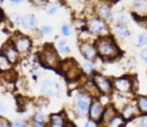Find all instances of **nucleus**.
Returning <instances> with one entry per match:
<instances>
[{
  "mask_svg": "<svg viewBox=\"0 0 147 127\" xmlns=\"http://www.w3.org/2000/svg\"><path fill=\"white\" fill-rule=\"evenodd\" d=\"M117 112H119V109L116 108L115 105L109 101V103L105 104V107H104V111H102V113H101V118H100V120H98V126L100 127L104 126V124H105L108 120H111Z\"/></svg>",
  "mask_w": 147,
  "mask_h": 127,
  "instance_id": "6ab92c4d",
  "label": "nucleus"
},
{
  "mask_svg": "<svg viewBox=\"0 0 147 127\" xmlns=\"http://www.w3.org/2000/svg\"><path fill=\"white\" fill-rule=\"evenodd\" d=\"M81 70H82V74L86 76V77H92L94 73L97 72L96 70V63L89 62V61H84L81 63Z\"/></svg>",
  "mask_w": 147,
  "mask_h": 127,
  "instance_id": "393cba45",
  "label": "nucleus"
},
{
  "mask_svg": "<svg viewBox=\"0 0 147 127\" xmlns=\"http://www.w3.org/2000/svg\"><path fill=\"white\" fill-rule=\"evenodd\" d=\"M131 9H132V14L136 18L143 19L147 18V0H134L132 1V5H131Z\"/></svg>",
  "mask_w": 147,
  "mask_h": 127,
  "instance_id": "a211bd4d",
  "label": "nucleus"
},
{
  "mask_svg": "<svg viewBox=\"0 0 147 127\" xmlns=\"http://www.w3.org/2000/svg\"><path fill=\"white\" fill-rule=\"evenodd\" d=\"M28 1H30L34 7H43V5H46V3H47L49 0H28Z\"/></svg>",
  "mask_w": 147,
  "mask_h": 127,
  "instance_id": "4c0bfd02",
  "label": "nucleus"
},
{
  "mask_svg": "<svg viewBox=\"0 0 147 127\" xmlns=\"http://www.w3.org/2000/svg\"><path fill=\"white\" fill-rule=\"evenodd\" d=\"M86 30L94 36H104V35H109L111 34V27L105 20H102L101 18H98L96 15H90L86 18Z\"/></svg>",
  "mask_w": 147,
  "mask_h": 127,
  "instance_id": "39448f33",
  "label": "nucleus"
},
{
  "mask_svg": "<svg viewBox=\"0 0 147 127\" xmlns=\"http://www.w3.org/2000/svg\"><path fill=\"white\" fill-rule=\"evenodd\" d=\"M36 24H38V20H36L35 14H24L22 16H19L18 20V26L20 27V30L23 31H31V30H35Z\"/></svg>",
  "mask_w": 147,
  "mask_h": 127,
  "instance_id": "2eb2a0df",
  "label": "nucleus"
},
{
  "mask_svg": "<svg viewBox=\"0 0 147 127\" xmlns=\"http://www.w3.org/2000/svg\"><path fill=\"white\" fill-rule=\"evenodd\" d=\"M1 54L4 55L5 58L8 59V61L12 63L13 66H15V65H18V63L20 62V59H22L20 54H19V51L15 49V46L12 45L11 39H9V41H7L4 43L3 49H1Z\"/></svg>",
  "mask_w": 147,
  "mask_h": 127,
  "instance_id": "9b49d317",
  "label": "nucleus"
},
{
  "mask_svg": "<svg viewBox=\"0 0 147 127\" xmlns=\"http://www.w3.org/2000/svg\"><path fill=\"white\" fill-rule=\"evenodd\" d=\"M4 19H5V15L3 12V9H1V7H0V23L4 22Z\"/></svg>",
  "mask_w": 147,
  "mask_h": 127,
  "instance_id": "a18cd8bd",
  "label": "nucleus"
},
{
  "mask_svg": "<svg viewBox=\"0 0 147 127\" xmlns=\"http://www.w3.org/2000/svg\"><path fill=\"white\" fill-rule=\"evenodd\" d=\"M92 96L88 92L82 91L80 88V91L77 92L74 97H73V112L77 118H85L88 116V109H89L90 101H92Z\"/></svg>",
  "mask_w": 147,
  "mask_h": 127,
  "instance_id": "7ed1b4c3",
  "label": "nucleus"
},
{
  "mask_svg": "<svg viewBox=\"0 0 147 127\" xmlns=\"http://www.w3.org/2000/svg\"><path fill=\"white\" fill-rule=\"evenodd\" d=\"M125 123H127V120L121 116L120 112H117L115 116L111 119V120H108V122L105 123L104 126H101V127H124ZM98 127H100V126H98Z\"/></svg>",
  "mask_w": 147,
  "mask_h": 127,
  "instance_id": "5701e85b",
  "label": "nucleus"
},
{
  "mask_svg": "<svg viewBox=\"0 0 147 127\" xmlns=\"http://www.w3.org/2000/svg\"><path fill=\"white\" fill-rule=\"evenodd\" d=\"M59 3L58 1H47L45 5V9H46V14L50 15V16H53V15L58 14V11H59Z\"/></svg>",
  "mask_w": 147,
  "mask_h": 127,
  "instance_id": "cd10ccee",
  "label": "nucleus"
},
{
  "mask_svg": "<svg viewBox=\"0 0 147 127\" xmlns=\"http://www.w3.org/2000/svg\"><path fill=\"white\" fill-rule=\"evenodd\" d=\"M73 27L76 28L77 31H80L82 28L86 27V18L85 16H76V18H73Z\"/></svg>",
  "mask_w": 147,
  "mask_h": 127,
  "instance_id": "c85d7f7f",
  "label": "nucleus"
},
{
  "mask_svg": "<svg viewBox=\"0 0 147 127\" xmlns=\"http://www.w3.org/2000/svg\"><path fill=\"white\" fill-rule=\"evenodd\" d=\"M62 89V86L58 81L54 80H45L40 85V91L46 97H51V96H57Z\"/></svg>",
  "mask_w": 147,
  "mask_h": 127,
  "instance_id": "dca6fc26",
  "label": "nucleus"
},
{
  "mask_svg": "<svg viewBox=\"0 0 147 127\" xmlns=\"http://www.w3.org/2000/svg\"><path fill=\"white\" fill-rule=\"evenodd\" d=\"M9 1V4H12V5H18V4H20L23 0H8Z\"/></svg>",
  "mask_w": 147,
  "mask_h": 127,
  "instance_id": "c03bdc74",
  "label": "nucleus"
},
{
  "mask_svg": "<svg viewBox=\"0 0 147 127\" xmlns=\"http://www.w3.org/2000/svg\"><path fill=\"white\" fill-rule=\"evenodd\" d=\"M104 107H105V104L101 101L100 97H93L92 101H90L89 109H88V118L98 122L100 118H101L102 111H104Z\"/></svg>",
  "mask_w": 147,
  "mask_h": 127,
  "instance_id": "ddd939ff",
  "label": "nucleus"
},
{
  "mask_svg": "<svg viewBox=\"0 0 147 127\" xmlns=\"http://www.w3.org/2000/svg\"><path fill=\"white\" fill-rule=\"evenodd\" d=\"M4 111H5V105H4V103H3V101L0 100V113L4 112Z\"/></svg>",
  "mask_w": 147,
  "mask_h": 127,
  "instance_id": "49530a36",
  "label": "nucleus"
},
{
  "mask_svg": "<svg viewBox=\"0 0 147 127\" xmlns=\"http://www.w3.org/2000/svg\"><path fill=\"white\" fill-rule=\"evenodd\" d=\"M66 3L71 9H74L76 12H80V11H82L85 8L86 0H66Z\"/></svg>",
  "mask_w": 147,
  "mask_h": 127,
  "instance_id": "bb28decb",
  "label": "nucleus"
},
{
  "mask_svg": "<svg viewBox=\"0 0 147 127\" xmlns=\"http://www.w3.org/2000/svg\"><path fill=\"white\" fill-rule=\"evenodd\" d=\"M109 99H111V103L115 105L117 109H120L125 103H128L129 99L128 96H124V95H120V93H117V92H112V95L109 96Z\"/></svg>",
  "mask_w": 147,
  "mask_h": 127,
  "instance_id": "aec40b11",
  "label": "nucleus"
},
{
  "mask_svg": "<svg viewBox=\"0 0 147 127\" xmlns=\"http://www.w3.org/2000/svg\"><path fill=\"white\" fill-rule=\"evenodd\" d=\"M38 36H46V35H51L53 34V27L50 24H40L38 30H36Z\"/></svg>",
  "mask_w": 147,
  "mask_h": 127,
  "instance_id": "7c9ffc66",
  "label": "nucleus"
},
{
  "mask_svg": "<svg viewBox=\"0 0 147 127\" xmlns=\"http://www.w3.org/2000/svg\"><path fill=\"white\" fill-rule=\"evenodd\" d=\"M125 20H127V18H125V12H119V15H117V18H116V22H120V23H125Z\"/></svg>",
  "mask_w": 147,
  "mask_h": 127,
  "instance_id": "a19ab883",
  "label": "nucleus"
},
{
  "mask_svg": "<svg viewBox=\"0 0 147 127\" xmlns=\"http://www.w3.org/2000/svg\"><path fill=\"white\" fill-rule=\"evenodd\" d=\"M90 78H92L93 84L96 85L100 95H105V96L112 95V92H113V82H112V80L109 77L96 72Z\"/></svg>",
  "mask_w": 147,
  "mask_h": 127,
  "instance_id": "6e6552de",
  "label": "nucleus"
},
{
  "mask_svg": "<svg viewBox=\"0 0 147 127\" xmlns=\"http://www.w3.org/2000/svg\"><path fill=\"white\" fill-rule=\"evenodd\" d=\"M55 49H57L58 54L61 55V58H66L67 55H70V47H69V43L65 41V38L58 39L55 43Z\"/></svg>",
  "mask_w": 147,
  "mask_h": 127,
  "instance_id": "412c9836",
  "label": "nucleus"
},
{
  "mask_svg": "<svg viewBox=\"0 0 147 127\" xmlns=\"http://www.w3.org/2000/svg\"><path fill=\"white\" fill-rule=\"evenodd\" d=\"M102 1H107V3H109V4H113V3L119 1V0H102Z\"/></svg>",
  "mask_w": 147,
  "mask_h": 127,
  "instance_id": "09e8293b",
  "label": "nucleus"
},
{
  "mask_svg": "<svg viewBox=\"0 0 147 127\" xmlns=\"http://www.w3.org/2000/svg\"><path fill=\"white\" fill-rule=\"evenodd\" d=\"M11 42L15 46V49L19 51L20 57H27V55L31 53L32 46H34V42H32L31 36L24 35V34H15L11 38Z\"/></svg>",
  "mask_w": 147,
  "mask_h": 127,
  "instance_id": "0eeeda50",
  "label": "nucleus"
},
{
  "mask_svg": "<svg viewBox=\"0 0 147 127\" xmlns=\"http://www.w3.org/2000/svg\"><path fill=\"white\" fill-rule=\"evenodd\" d=\"M47 115H46L43 111H35V112L32 113V116H31V120H34V122H39V123H45L46 124V122H47Z\"/></svg>",
  "mask_w": 147,
  "mask_h": 127,
  "instance_id": "2f4dec72",
  "label": "nucleus"
},
{
  "mask_svg": "<svg viewBox=\"0 0 147 127\" xmlns=\"http://www.w3.org/2000/svg\"><path fill=\"white\" fill-rule=\"evenodd\" d=\"M11 126L12 127H28V122H27L26 119H19V120H13L11 123Z\"/></svg>",
  "mask_w": 147,
  "mask_h": 127,
  "instance_id": "f704fd0d",
  "label": "nucleus"
},
{
  "mask_svg": "<svg viewBox=\"0 0 147 127\" xmlns=\"http://www.w3.org/2000/svg\"><path fill=\"white\" fill-rule=\"evenodd\" d=\"M139 57H140V59H142L143 62L147 65V46H146V47H143V49L140 50V54H139Z\"/></svg>",
  "mask_w": 147,
  "mask_h": 127,
  "instance_id": "ea45409f",
  "label": "nucleus"
},
{
  "mask_svg": "<svg viewBox=\"0 0 147 127\" xmlns=\"http://www.w3.org/2000/svg\"><path fill=\"white\" fill-rule=\"evenodd\" d=\"M81 89L85 92H88L92 97H98L100 96V93H98L97 91V88H96V85L93 84V81H92V78H88L86 81L82 82V85H81Z\"/></svg>",
  "mask_w": 147,
  "mask_h": 127,
  "instance_id": "4be33fe9",
  "label": "nucleus"
},
{
  "mask_svg": "<svg viewBox=\"0 0 147 127\" xmlns=\"http://www.w3.org/2000/svg\"><path fill=\"white\" fill-rule=\"evenodd\" d=\"M0 127H12V126H11V122L8 119L0 115Z\"/></svg>",
  "mask_w": 147,
  "mask_h": 127,
  "instance_id": "58836bf2",
  "label": "nucleus"
},
{
  "mask_svg": "<svg viewBox=\"0 0 147 127\" xmlns=\"http://www.w3.org/2000/svg\"><path fill=\"white\" fill-rule=\"evenodd\" d=\"M28 127H46V124L45 123H39V122L30 120V122H28Z\"/></svg>",
  "mask_w": 147,
  "mask_h": 127,
  "instance_id": "79ce46f5",
  "label": "nucleus"
},
{
  "mask_svg": "<svg viewBox=\"0 0 147 127\" xmlns=\"http://www.w3.org/2000/svg\"><path fill=\"white\" fill-rule=\"evenodd\" d=\"M84 127H98V122H96L93 119L86 118V120L84 122Z\"/></svg>",
  "mask_w": 147,
  "mask_h": 127,
  "instance_id": "e433bc0d",
  "label": "nucleus"
},
{
  "mask_svg": "<svg viewBox=\"0 0 147 127\" xmlns=\"http://www.w3.org/2000/svg\"><path fill=\"white\" fill-rule=\"evenodd\" d=\"M12 69H13V65L0 53V74H5V73L12 72Z\"/></svg>",
  "mask_w": 147,
  "mask_h": 127,
  "instance_id": "a878e982",
  "label": "nucleus"
},
{
  "mask_svg": "<svg viewBox=\"0 0 147 127\" xmlns=\"http://www.w3.org/2000/svg\"><path fill=\"white\" fill-rule=\"evenodd\" d=\"M4 1H5V0H0V5L3 4V3H4Z\"/></svg>",
  "mask_w": 147,
  "mask_h": 127,
  "instance_id": "8fccbe9b",
  "label": "nucleus"
},
{
  "mask_svg": "<svg viewBox=\"0 0 147 127\" xmlns=\"http://www.w3.org/2000/svg\"><path fill=\"white\" fill-rule=\"evenodd\" d=\"M136 47L138 49H143V47H146L147 46V34L146 32H142V34H139L138 35V39H136Z\"/></svg>",
  "mask_w": 147,
  "mask_h": 127,
  "instance_id": "473e14b6",
  "label": "nucleus"
},
{
  "mask_svg": "<svg viewBox=\"0 0 147 127\" xmlns=\"http://www.w3.org/2000/svg\"><path fill=\"white\" fill-rule=\"evenodd\" d=\"M119 112L121 113V116L127 120V122H131V120H135V119L138 118L139 115V111H138V107L135 104L134 100H129L128 103H125L120 109H119Z\"/></svg>",
  "mask_w": 147,
  "mask_h": 127,
  "instance_id": "4468645a",
  "label": "nucleus"
},
{
  "mask_svg": "<svg viewBox=\"0 0 147 127\" xmlns=\"http://www.w3.org/2000/svg\"><path fill=\"white\" fill-rule=\"evenodd\" d=\"M71 34H73V27H71L70 24H67V23H63L62 26H61V35L63 38H67Z\"/></svg>",
  "mask_w": 147,
  "mask_h": 127,
  "instance_id": "72a5a7b5",
  "label": "nucleus"
},
{
  "mask_svg": "<svg viewBox=\"0 0 147 127\" xmlns=\"http://www.w3.org/2000/svg\"><path fill=\"white\" fill-rule=\"evenodd\" d=\"M138 126L139 127H147V115H139L138 116Z\"/></svg>",
  "mask_w": 147,
  "mask_h": 127,
  "instance_id": "c9c22d12",
  "label": "nucleus"
},
{
  "mask_svg": "<svg viewBox=\"0 0 147 127\" xmlns=\"http://www.w3.org/2000/svg\"><path fill=\"white\" fill-rule=\"evenodd\" d=\"M59 70L62 73L63 77H66L69 81H76V80H80L84 74H82V70H81V65L77 62L76 59L73 58H65L61 61L59 63Z\"/></svg>",
  "mask_w": 147,
  "mask_h": 127,
  "instance_id": "20e7f679",
  "label": "nucleus"
},
{
  "mask_svg": "<svg viewBox=\"0 0 147 127\" xmlns=\"http://www.w3.org/2000/svg\"><path fill=\"white\" fill-rule=\"evenodd\" d=\"M113 82V92H117L120 95L124 96H132L136 88V81L132 76H120V77H116L112 80Z\"/></svg>",
  "mask_w": 147,
  "mask_h": 127,
  "instance_id": "423d86ee",
  "label": "nucleus"
},
{
  "mask_svg": "<svg viewBox=\"0 0 147 127\" xmlns=\"http://www.w3.org/2000/svg\"><path fill=\"white\" fill-rule=\"evenodd\" d=\"M93 14L98 18H101L102 20H105L107 23L113 22V11H112V5L107 1L100 0L98 3L93 4Z\"/></svg>",
  "mask_w": 147,
  "mask_h": 127,
  "instance_id": "9d476101",
  "label": "nucleus"
},
{
  "mask_svg": "<svg viewBox=\"0 0 147 127\" xmlns=\"http://www.w3.org/2000/svg\"><path fill=\"white\" fill-rule=\"evenodd\" d=\"M65 127H77V124L74 122H71V120H66V124Z\"/></svg>",
  "mask_w": 147,
  "mask_h": 127,
  "instance_id": "37998d69",
  "label": "nucleus"
},
{
  "mask_svg": "<svg viewBox=\"0 0 147 127\" xmlns=\"http://www.w3.org/2000/svg\"><path fill=\"white\" fill-rule=\"evenodd\" d=\"M78 42H86V41H94L96 38H94L92 34H90L88 30H86V27L82 28V30H80L78 31Z\"/></svg>",
  "mask_w": 147,
  "mask_h": 127,
  "instance_id": "c756f323",
  "label": "nucleus"
},
{
  "mask_svg": "<svg viewBox=\"0 0 147 127\" xmlns=\"http://www.w3.org/2000/svg\"><path fill=\"white\" fill-rule=\"evenodd\" d=\"M38 59L40 61V63L49 69H58L59 63L62 61L61 55L58 54L57 49L53 45H45L40 49L39 54H38Z\"/></svg>",
  "mask_w": 147,
  "mask_h": 127,
  "instance_id": "f03ea898",
  "label": "nucleus"
},
{
  "mask_svg": "<svg viewBox=\"0 0 147 127\" xmlns=\"http://www.w3.org/2000/svg\"><path fill=\"white\" fill-rule=\"evenodd\" d=\"M135 104L138 107V111L140 115H147V96L146 95H138L134 99Z\"/></svg>",
  "mask_w": 147,
  "mask_h": 127,
  "instance_id": "b1692460",
  "label": "nucleus"
},
{
  "mask_svg": "<svg viewBox=\"0 0 147 127\" xmlns=\"http://www.w3.org/2000/svg\"><path fill=\"white\" fill-rule=\"evenodd\" d=\"M94 46L97 49L98 58L102 59V61H107V62L115 61L121 54V50L117 45V41L111 34L96 38L94 39Z\"/></svg>",
  "mask_w": 147,
  "mask_h": 127,
  "instance_id": "f257e3e1",
  "label": "nucleus"
},
{
  "mask_svg": "<svg viewBox=\"0 0 147 127\" xmlns=\"http://www.w3.org/2000/svg\"><path fill=\"white\" fill-rule=\"evenodd\" d=\"M66 115L65 112H53L49 115L46 127H65L66 124Z\"/></svg>",
  "mask_w": 147,
  "mask_h": 127,
  "instance_id": "f3484780",
  "label": "nucleus"
},
{
  "mask_svg": "<svg viewBox=\"0 0 147 127\" xmlns=\"http://www.w3.org/2000/svg\"><path fill=\"white\" fill-rule=\"evenodd\" d=\"M78 50H80V54L84 58V61L97 63V61L100 59L97 54V49L94 46V41L78 42Z\"/></svg>",
  "mask_w": 147,
  "mask_h": 127,
  "instance_id": "1a4fd4ad",
  "label": "nucleus"
},
{
  "mask_svg": "<svg viewBox=\"0 0 147 127\" xmlns=\"http://www.w3.org/2000/svg\"><path fill=\"white\" fill-rule=\"evenodd\" d=\"M111 35L115 38L116 41H125L129 38V28L125 23L115 22L111 27Z\"/></svg>",
  "mask_w": 147,
  "mask_h": 127,
  "instance_id": "f8f14e48",
  "label": "nucleus"
},
{
  "mask_svg": "<svg viewBox=\"0 0 147 127\" xmlns=\"http://www.w3.org/2000/svg\"><path fill=\"white\" fill-rule=\"evenodd\" d=\"M4 39H3V38H0V53H1V49H3V46H4Z\"/></svg>",
  "mask_w": 147,
  "mask_h": 127,
  "instance_id": "de8ad7c7",
  "label": "nucleus"
}]
</instances>
